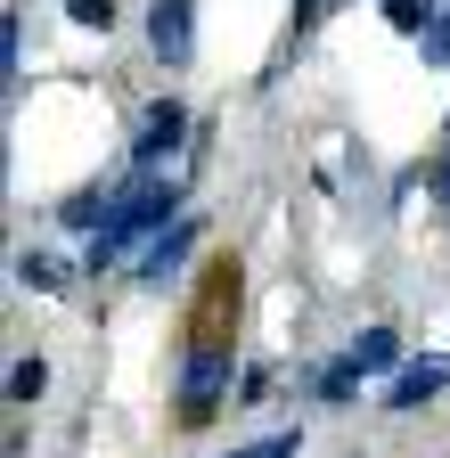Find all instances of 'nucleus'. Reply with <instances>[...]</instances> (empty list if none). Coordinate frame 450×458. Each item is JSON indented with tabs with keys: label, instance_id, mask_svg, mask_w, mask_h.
<instances>
[{
	"label": "nucleus",
	"instance_id": "obj_1",
	"mask_svg": "<svg viewBox=\"0 0 450 458\" xmlns=\"http://www.w3.org/2000/svg\"><path fill=\"white\" fill-rule=\"evenodd\" d=\"M173 221H181V189H173V181H140V189H123L115 221H106V238L90 246V270H106V262L123 254V246H140L148 229L164 238V229H173Z\"/></svg>",
	"mask_w": 450,
	"mask_h": 458
},
{
	"label": "nucleus",
	"instance_id": "obj_2",
	"mask_svg": "<svg viewBox=\"0 0 450 458\" xmlns=\"http://www.w3.org/2000/svg\"><path fill=\"white\" fill-rule=\"evenodd\" d=\"M221 401H238V393H230V344H221V335H197L189 360H181V418L205 426Z\"/></svg>",
	"mask_w": 450,
	"mask_h": 458
},
{
	"label": "nucleus",
	"instance_id": "obj_3",
	"mask_svg": "<svg viewBox=\"0 0 450 458\" xmlns=\"http://www.w3.org/2000/svg\"><path fill=\"white\" fill-rule=\"evenodd\" d=\"M173 148H189V106H181V98H156V106H140L132 156H140V164H164Z\"/></svg>",
	"mask_w": 450,
	"mask_h": 458
},
{
	"label": "nucleus",
	"instance_id": "obj_4",
	"mask_svg": "<svg viewBox=\"0 0 450 458\" xmlns=\"http://www.w3.org/2000/svg\"><path fill=\"white\" fill-rule=\"evenodd\" d=\"M148 49L164 66H189V49H197V9L189 0H148Z\"/></svg>",
	"mask_w": 450,
	"mask_h": 458
},
{
	"label": "nucleus",
	"instance_id": "obj_5",
	"mask_svg": "<svg viewBox=\"0 0 450 458\" xmlns=\"http://www.w3.org/2000/svg\"><path fill=\"white\" fill-rule=\"evenodd\" d=\"M189 246H197V221L181 213L173 229H164V238H148V254H140V278H148V286H164V278H173V270L189 262Z\"/></svg>",
	"mask_w": 450,
	"mask_h": 458
},
{
	"label": "nucleus",
	"instance_id": "obj_6",
	"mask_svg": "<svg viewBox=\"0 0 450 458\" xmlns=\"http://www.w3.org/2000/svg\"><path fill=\"white\" fill-rule=\"evenodd\" d=\"M442 385H450V360H402V369H393L385 410H418V401H434Z\"/></svg>",
	"mask_w": 450,
	"mask_h": 458
},
{
	"label": "nucleus",
	"instance_id": "obj_7",
	"mask_svg": "<svg viewBox=\"0 0 450 458\" xmlns=\"http://www.w3.org/2000/svg\"><path fill=\"white\" fill-rule=\"evenodd\" d=\"M115 205H123L115 189H82V197H66V205H58V221H66V229H98V238H106Z\"/></svg>",
	"mask_w": 450,
	"mask_h": 458
},
{
	"label": "nucleus",
	"instance_id": "obj_8",
	"mask_svg": "<svg viewBox=\"0 0 450 458\" xmlns=\"http://www.w3.org/2000/svg\"><path fill=\"white\" fill-rule=\"evenodd\" d=\"M17 286H33V295H58V286H66V262L49 254V246H25V254H17Z\"/></svg>",
	"mask_w": 450,
	"mask_h": 458
},
{
	"label": "nucleus",
	"instance_id": "obj_9",
	"mask_svg": "<svg viewBox=\"0 0 450 458\" xmlns=\"http://www.w3.org/2000/svg\"><path fill=\"white\" fill-rule=\"evenodd\" d=\"M352 360H361V377H377V369H393V360H402V335H393V327H369V335L352 344Z\"/></svg>",
	"mask_w": 450,
	"mask_h": 458
},
{
	"label": "nucleus",
	"instance_id": "obj_10",
	"mask_svg": "<svg viewBox=\"0 0 450 458\" xmlns=\"http://www.w3.org/2000/svg\"><path fill=\"white\" fill-rule=\"evenodd\" d=\"M41 393H49V360H41V352H25V360L9 369V401L25 410V401H41Z\"/></svg>",
	"mask_w": 450,
	"mask_h": 458
},
{
	"label": "nucleus",
	"instance_id": "obj_11",
	"mask_svg": "<svg viewBox=\"0 0 450 458\" xmlns=\"http://www.w3.org/2000/svg\"><path fill=\"white\" fill-rule=\"evenodd\" d=\"M352 385H361V360H352V352L319 369V401H352Z\"/></svg>",
	"mask_w": 450,
	"mask_h": 458
},
{
	"label": "nucleus",
	"instance_id": "obj_12",
	"mask_svg": "<svg viewBox=\"0 0 450 458\" xmlns=\"http://www.w3.org/2000/svg\"><path fill=\"white\" fill-rule=\"evenodd\" d=\"M66 17H74V25H98V33H106V25H115V0H66Z\"/></svg>",
	"mask_w": 450,
	"mask_h": 458
},
{
	"label": "nucleus",
	"instance_id": "obj_13",
	"mask_svg": "<svg viewBox=\"0 0 450 458\" xmlns=\"http://www.w3.org/2000/svg\"><path fill=\"white\" fill-rule=\"evenodd\" d=\"M246 458H303V434H295V426H287V434H270V442H254V450H246Z\"/></svg>",
	"mask_w": 450,
	"mask_h": 458
},
{
	"label": "nucleus",
	"instance_id": "obj_14",
	"mask_svg": "<svg viewBox=\"0 0 450 458\" xmlns=\"http://www.w3.org/2000/svg\"><path fill=\"white\" fill-rule=\"evenodd\" d=\"M426 57H434V66H450V0H442V17H434V33H426Z\"/></svg>",
	"mask_w": 450,
	"mask_h": 458
},
{
	"label": "nucleus",
	"instance_id": "obj_15",
	"mask_svg": "<svg viewBox=\"0 0 450 458\" xmlns=\"http://www.w3.org/2000/svg\"><path fill=\"white\" fill-rule=\"evenodd\" d=\"M238 401H270V369H246L238 377Z\"/></svg>",
	"mask_w": 450,
	"mask_h": 458
},
{
	"label": "nucleus",
	"instance_id": "obj_16",
	"mask_svg": "<svg viewBox=\"0 0 450 458\" xmlns=\"http://www.w3.org/2000/svg\"><path fill=\"white\" fill-rule=\"evenodd\" d=\"M434 197L450 205V148H442V164H434Z\"/></svg>",
	"mask_w": 450,
	"mask_h": 458
},
{
	"label": "nucleus",
	"instance_id": "obj_17",
	"mask_svg": "<svg viewBox=\"0 0 450 458\" xmlns=\"http://www.w3.org/2000/svg\"><path fill=\"white\" fill-rule=\"evenodd\" d=\"M311 17H319V0H295V33H311Z\"/></svg>",
	"mask_w": 450,
	"mask_h": 458
},
{
	"label": "nucleus",
	"instance_id": "obj_18",
	"mask_svg": "<svg viewBox=\"0 0 450 458\" xmlns=\"http://www.w3.org/2000/svg\"><path fill=\"white\" fill-rule=\"evenodd\" d=\"M230 458H246V450H230Z\"/></svg>",
	"mask_w": 450,
	"mask_h": 458
}]
</instances>
